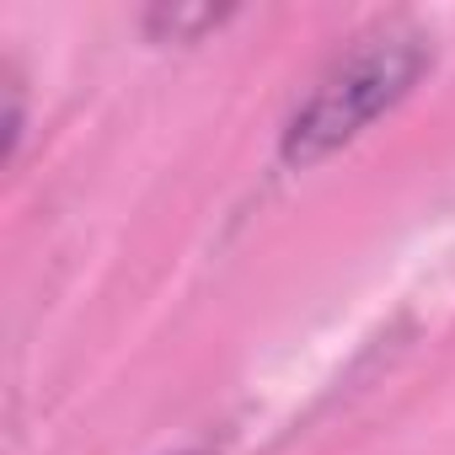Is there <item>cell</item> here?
Returning a JSON list of instances; mask_svg holds the SVG:
<instances>
[{"mask_svg": "<svg viewBox=\"0 0 455 455\" xmlns=\"http://www.w3.org/2000/svg\"><path fill=\"white\" fill-rule=\"evenodd\" d=\"M434 65V38L412 22H380L338 54L279 134L284 166H316L354 145L380 113H391Z\"/></svg>", "mask_w": 455, "mask_h": 455, "instance_id": "obj_1", "label": "cell"}, {"mask_svg": "<svg viewBox=\"0 0 455 455\" xmlns=\"http://www.w3.org/2000/svg\"><path fill=\"white\" fill-rule=\"evenodd\" d=\"M231 12H214V6H156V12H145V33L150 38H172V44H193V38H204L209 28H220Z\"/></svg>", "mask_w": 455, "mask_h": 455, "instance_id": "obj_2", "label": "cell"}, {"mask_svg": "<svg viewBox=\"0 0 455 455\" xmlns=\"http://www.w3.org/2000/svg\"><path fill=\"white\" fill-rule=\"evenodd\" d=\"M22 124H28V118H22V81L6 70V161H12L17 145H22Z\"/></svg>", "mask_w": 455, "mask_h": 455, "instance_id": "obj_3", "label": "cell"}, {"mask_svg": "<svg viewBox=\"0 0 455 455\" xmlns=\"http://www.w3.org/2000/svg\"><path fill=\"white\" fill-rule=\"evenodd\" d=\"M188 455H204V450H188Z\"/></svg>", "mask_w": 455, "mask_h": 455, "instance_id": "obj_4", "label": "cell"}]
</instances>
